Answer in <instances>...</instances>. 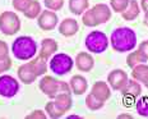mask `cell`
I'll use <instances>...</instances> for the list:
<instances>
[{"instance_id": "6da1fadb", "label": "cell", "mask_w": 148, "mask_h": 119, "mask_svg": "<svg viewBox=\"0 0 148 119\" xmlns=\"http://www.w3.org/2000/svg\"><path fill=\"white\" fill-rule=\"evenodd\" d=\"M109 41L118 53L132 51L137 45V33L130 27H119L114 30Z\"/></svg>"}, {"instance_id": "7a4b0ae2", "label": "cell", "mask_w": 148, "mask_h": 119, "mask_svg": "<svg viewBox=\"0 0 148 119\" xmlns=\"http://www.w3.org/2000/svg\"><path fill=\"white\" fill-rule=\"evenodd\" d=\"M12 51L18 60H31L37 54V44L31 36H19L12 44Z\"/></svg>"}, {"instance_id": "3957f363", "label": "cell", "mask_w": 148, "mask_h": 119, "mask_svg": "<svg viewBox=\"0 0 148 119\" xmlns=\"http://www.w3.org/2000/svg\"><path fill=\"white\" fill-rule=\"evenodd\" d=\"M84 45L88 51L93 54H101L109 46V39L102 31H92L86 37Z\"/></svg>"}, {"instance_id": "277c9868", "label": "cell", "mask_w": 148, "mask_h": 119, "mask_svg": "<svg viewBox=\"0 0 148 119\" xmlns=\"http://www.w3.org/2000/svg\"><path fill=\"white\" fill-rule=\"evenodd\" d=\"M74 67V60L72 56L64 53L54 54L50 59V69L58 76H64V74L72 72Z\"/></svg>"}, {"instance_id": "5b68a950", "label": "cell", "mask_w": 148, "mask_h": 119, "mask_svg": "<svg viewBox=\"0 0 148 119\" xmlns=\"http://www.w3.org/2000/svg\"><path fill=\"white\" fill-rule=\"evenodd\" d=\"M21 30V19L14 12L7 10L0 14V31L7 36H13Z\"/></svg>"}, {"instance_id": "8992f818", "label": "cell", "mask_w": 148, "mask_h": 119, "mask_svg": "<svg viewBox=\"0 0 148 119\" xmlns=\"http://www.w3.org/2000/svg\"><path fill=\"white\" fill-rule=\"evenodd\" d=\"M19 91V82L9 74L0 76V96L3 98H13Z\"/></svg>"}, {"instance_id": "52a82bcc", "label": "cell", "mask_w": 148, "mask_h": 119, "mask_svg": "<svg viewBox=\"0 0 148 119\" xmlns=\"http://www.w3.org/2000/svg\"><path fill=\"white\" fill-rule=\"evenodd\" d=\"M129 78L125 71L123 69H114L111 71L107 76V83L110 84V87L115 91H121L126 86Z\"/></svg>"}, {"instance_id": "ba28073f", "label": "cell", "mask_w": 148, "mask_h": 119, "mask_svg": "<svg viewBox=\"0 0 148 119\" xmlns=\"http://www.w3.org/2000/svg\"><path fill=\"white\" fill-rule=\"evenodd\" d=\"M59 84H60V81L54 78L52 76H44L40 81L38 86H40V90L45 93L47 98L50 99H54L55 95L59 92Z\"/></svg>"}, {"instance_id": "9c48e42d", "label": "cell", "mask_w": 148, "mask_h": 119, "mask_svg": "<svg viewBox=\"0 0 148 119\" xmlns=\"http://www.w3.org/2000/svg\"><path fill=\"white\" fill-rule=\"evenodd\" d=\"M58 21H59V18H58L56 13L52 10H42L37 18L38 27L44 31H52L56 27Z\"/></svg>"}, {"instance_id": "30bf717a", "label": "cell", "mask_w": 148, "mask_h": 119, "mask_svg": "<svg viewBox=\"0 0 148 119\" xmlns=\"http://www.w3.org/2000/svg\"><path fill=\"white\" fill-rule=\"evenodd\" d=\"M75 67L78 71L81 72H91L95 67V60H93V56H92L89 53L82 51L78 53L75 56Z\"/></svg>"}, {"instance_id": "8fae6325", "label": "cell", "mask_w": 148, "mask_h": 119, "mask_svg": "<svg viewBox=\"0 0 148 119\" xmlns=\"http://www.w3.org/2000/svg\"><path fill=\"white\" fill-rule=\"evenodd\" d=\"M18 78L21 80V82H23L24 84H31L36 81L37 74L35 69H33V65L31 62H27V63L22 64L19 68H18Z\"/></svg>"}, {"instance_id": "7c38bea8", "label": "cell", "mask_w": 148, "mask_h": 119, "mask_svg": "<svg viewBox=\"0 0 148 119\" xmlns=\"http://www.w3.org/2000/svg\"><path fill=\"white\" fill-rule=\"evenodd\" d=\"M69 86H70V90H72V93H74V95H83L87 91L88 82L81 74H75V76L70 78Z\"/></svg>"}, {"instance_id": "4fadbf2b", "label": "cell", "mask_w": 148, "mask_h": 119, "mask_svg": "<svg viewBox=\"0 0 148 119\" xmlns=\"http://www.w3.org/2000/svg\"><path fill=\"white\" fill-rule=\"evenodd\" d=\"M78 31H79V24L73 18H65L59 26V32L65 37L74 36Z\"/></svg>"}, {"instance_id": "5bb4252c", "label": "cell", "mask_w": 148, "mask_h": 119, "mask_svg": "<svg viewBox=\"0 0 148 119\" xmlns=\"http://www.w3.org/2000/svg\"><path fill=\"white\" fill-rule=\"evenodd\" d=\"M92 13L97 19L98 24L106 23L111 19V9L106 4H96L92 8Z\"/></svg>"}, {"instance_id": "9a60e30c", "label": "cell", "mask_w": 148, "mask_h": 119, "mask_svg": "<svg viewBox=\"0 0 148 119\" xmlns=\"http://www.w3.org/2000/svg\"><path fill=\"white\" fill-rule=\"evenodd\" d=\"M58 42L54 39H44L41 42V50H40V56H42L44 59H50L55 53L58 51Z\"/></svg>"}, {"instance_id": "2e32d148", "label": "cell", "mask_w": 148, "mask_h": 119, "mask_svg": "<svg viewBox=\"0 0 148 119\" xmlns=\"http://www.w3.org/2000/svg\"><path fill=\"white\" fill-rule=\"evenodd\" d=\"M92 93H93L98 100L105 102L110 98L111 90L106 82H103V81H97V82H95V84L92 86Z\"/></svg>"}, {"instance_id": "e0dca14e", "label": "cell", "mask_w": 148, "mask_h": 119, "mask_svg": "<svg viewBox=\"0 0 148 119\" xmlns=\"http://www.w3.org/2000/svg\"><path fill=\"white\" fill-rule=\"evenodd\" d=\"M54 102L56 104L61 110L64 111H69L72 109L73 105V100H72V92H59L55 95Z\"/></svg>"}, {"instance_id": "ac0fdd59", "label": "cell", "mask_w": 148, "mask_h": 119, "mask_svg": "<svg viewBox=\"0 0 148 119\" xmlns=\"http://www.w3.org/2000/svg\"><path fill=\"white\" fill-rule=\"evenodd\" d=\"M121 92H123V95H124L125 98L135 99L142 93V87H140V84H139L138 81L129 80L128 83H126V86L121 90Z\"/></svg>"}, {"instance_id": "d6986e66", "label": "cell", "mask_w": 148, "mask_h": 119, "mask_svg": "<svg viewBox=\"0 0 148 119\" xmlns=\"http://www.w3.org/2000/svg\"><path fill=\"white\" fill-rule=\"evenodd\" d=\"M139 13H140V7L138 4V1L137 0H129L128 7L121 13V17L125 21H134L139 15Z\"/></svg>"}, {"instance_id": "ffe728a7", "label": "cell", "mask_w": 148, "mask_h": 119, "mask_svg": "<svg viewBox=\"0 0 148 119\" xmlns=\"http://www.w3.org/2000/svg\"><path fill=\"white\" fill-rule=\"evenodd\" d=\"M89 7L88 0H69V10L75 15H82Z\"/></svg>"}, {"instance_id": "44dd1931", "label": "cell", "mask_w": 148, "mask_h": 119, "mask_svg": "<svg viewBox=\"0 0 148 119\" xmlns=\"http://www.w3.org/2000/svg\"><path fill=\"white\" fill-rule=\"evenodd\" d=\"M148 76V65L146 63L137 64L132 68V78L138 82H144V80Z\"/></svg>"}, {"instance_id": "7402d4cb", "label": "cell", "mask_w": 148, "mask_h": 119, "mask_svg": "<svg viewBox=\"0 0 148 119\" xmlns=\"http://www.w3.org/2000/svg\"><path fill=\"white\" fill-rule=\"evenodd\" d=\"M41 12H42V9H41V4H40L38 0H31L27 9L23 12V14L28 19H35V18H38Z\"/></svg>"}, {"instance_id": "603a6c76", "label": "cell", "mask_w": 148, "mask_h": 119, "mask_svg": "<svg viewBox=\"0 0 148 119\" xmlns=\"http://www.w3.org/2000/svg\"><path fill=\"white\" fill-rule=\"evenodd\" d=\"M31 63L33 65V69H35L37 77L40 76H45V73L47 72V63H46V59H44L42 56H37V58H33L31 60Z\"/></svg>"}, {"instance_id": "cb8c5ba5", "label": "cell", "mask_w": 148, "mask_h": 119, "mask_svg": "<svg viewBox=\"0 0 148 119\" xmlns=\"http://www.w3.org/2000/svg\"><path fill=\"white\" fill-rule=\"evenodd\" d=\"M45 111H46V114H47V117H50L51 119L61 118L64 114H65V111L61 110L59 106L55 104L54 100H52V101H49L47 104L45 105Z\"/></svg>"}, {"instance_id": "d4e9b609", "label": "cell", "mask_w": 148, "mask_h": 119, "mask_svg": "<svg viewBox=\"0 0 148 119\" xmlns=\"http://www.w3.org/2000/svg\"><path fill=\"white\" fill-rule=\"evenodd\" d=\"M146 62H147V59L144 58L143 54H142L139 50H135V51L129 53V55L126 56V64H128L130 68L135 67L137 64L146 63Z\"/></svg>"}, {"instance_id": "484cf974", "label": "cell", "mask_w": 148, "mask_h": 119, "mask_svg": "<svg viewBox=\"0 0 148 119\" xmlns=\"http://www.w3.org/2000/svg\"><path fill=\"white\" fill-rule=\"evenodd\" d=\"M103 104L105 102L101 101V100H98L92 92L86 96V105H87V108L89 110H100V109L103 106Z\"/></svg>"}, {"instance_id": "4316f807", "label": "cell", "mask_w": 148, "mask_h": 119, "mask_svg": "<svg viewBox=\"0 0 148 119\" xmlns=\"http://www.w3.org/2000/svg\"><path fill=\"white\" fill-rule=\"evenodd\" d=\"M137 113L143 118H148V96H143L135 104Z\"/></svg>"}, {"instance_id": "83f0119b", "label": "cell", "mask_w": 148, "mask_h": 119, "mask_svg": "<svg viewBox=\"0 0 148 119\" xmlns=\"http://www.w3.org/2000/svg\"><path fill=\"white\" fill-rule=\"evenodd\" d=\"M82 22H83V24L87 26V27L98 26V22H97L96 18H95L93 13H92V9H87V10L82 14Z\"/></svg>"}, {"instance_id": "f1b7e54d", "label": "cell", "mask_w": 148, "mask_h": 119, "mask_svg": "<svg viewBox=\"0 0 148 119\" xmlns=\"http://www.w3.org/2000/svg\"><path fill=\"white\" fill-rule=\"evenodd\" d=\"M129 4V0H110V5L115 13H123Z\"/></svg>"}, {"instance_id": "f546056e", "label": "cell", "mask_w": 148, "mask_h": 119, "mask_svg": "<svg viewBox=\"0 0 148 119\" xmlns=\"http://www.w3.org/2000/svg\"><path fill=\"white\" fill-rule=\"evenodd\" d=\"M44 4L49 10L56 12L64 7V0H44Z\"/></svg>"}, {"instance_id": "4dcf8cb0", "label": "cell", "mask_w": 148, "mask_h": 119, "mask_svg": "<svg viewBox=\"0 0 148 119\" xmlns=\"http://www.w3.org/2000/svg\"><path fill=\"white\" fill-rule=\"evenodd\" d=\"M31 3V0H13L12 1V5H13V8L15 9V10L18 12H23L27 9V7H28V4Z\"/></svg>"}, {"instance_id": "1f68e13d", "label": "cell", "mask_w": 148, "mask_h": 119, "mask_svg": "<svg viewBox=\"0 0 148 119\" xmlns=\"http://www.w3.org/2000/svg\"><path fill=\"white\" fill-rule=\"evenodd\" d=\"M12 65H13V62H12L10 56H7V58H4V59H0V74H1L3 72L9 71L12 68Z\"/></svg>"}, {"instance_id": "d6a6232c", "label": "cell", "mask_w": 148, "mask_h": 119, "mask_svg": "<svg viewBox=\"0 0 148 119\" xmlns=\"http://www.w3.org/2000/svg\"><path fill=\"white\" fill-rule=\"evenodd\" d=\"M46 111L44 110H33L31 114L27 115V119H45L46 118Z\"/></svg>"}, {"instance_id": "836d02e7", "label": "cell", "mask_w": 148, "mask_h": 119, "mask_svg": "<svg viewBox=\"0 0 148 119\" xmlns=\"http://www.w3.org/2000/svg\"><path fill=\"white\" fill-rule=\"evenodd\" d=\"M9 56V48H8V44L3 40H0V59H4Z\"/></svg>"}, {"instance_id": "e575fe53", "label": "cell", "mask_w": 148, "mask_h": 119, "mask_svg": "<svg viewBox=\"0 0 148 119\" xmlns=\"http://www.w3.org/2000/svg\"><path fill=\"white\" fill-rule=\"evenodd\" d=\"M138 50L143 54V56L148 60V40H144L143 42L139 44V46H138Z\"/></svg>"}, {"instance_id": "d590c367", "label": "cell", "mask_w": 148, "mask_h": 119, "mask_svg": "<svg viewBox=\"0 0 148 119\" xmlns=\"http://www.w3.org/2000/svg\"><path fill=\"white\" fill-rule=\"evenodd\" d=\"M140 9L144 13L148 12V0H140Z\"/></svg>"}, {"instance_id": "8d00e7d4", "label": "cell", "mask_w": 148, "mask_h": 119, "mask_svg": "<svg viewBox=\"0 0 148 119\" xmlns=\"http://www.w3.org/2000/svg\"><path fill=\"white\" fill-rule=\"evenodd\" d=\"M143 23L146 24V26L148 27V12H146L144 13V19H143Z\"/></svg>"}, {"instance_id": "74e56055", "label": "cell", "mask_w": 148, "mask_h": 119, "mask_svg": "<svg viewBox=\"0 0 148 119\" xmlns=\"http://www.w3.org/2000/svg\"><path fill=\"white\" fill-rule=\"evenodd\" d=\"M123 118H129V119H133V117H132V115H129V114H121V115H119V119H123Z\"/></svg>"}, {"instance_id": "f35d334b", "label": "cell", "mask_w": 148, "mask_h": 119, "mask_svg": "<svg viewBox=\"0 0 148 119\" xmlns=\"http://www.w3.org/2000/svg\"><path fill=\"white\" fill-rule=\"evenodd\" d=\"M143 83H144V86H146L147 89H148V76H147L146 80H144V82H143Z\"/></svg>"}]
</instances>
